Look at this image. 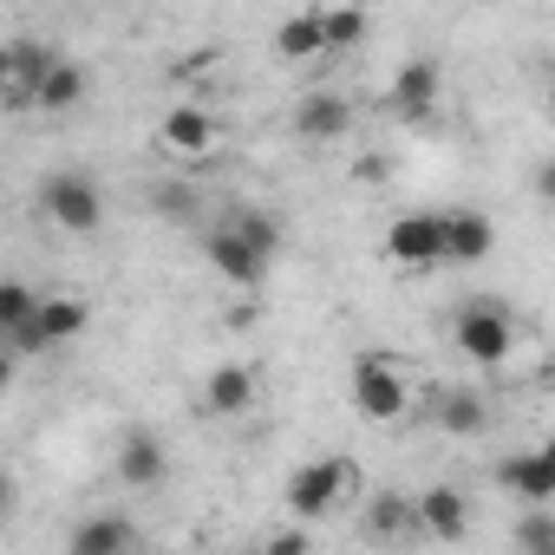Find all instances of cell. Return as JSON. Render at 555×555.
I'll return each mask as SVG.
<instances>
[{"label": "cell", "mask_w": 555, "mask_h": 555, "mask_svg": "<svg viewBox=\"0 0 555 555\" xmlns=\"http://www.w3.org/2000/svg\"><path fill=\"white\" fill-rule=\"evenodd\" d=\"M40 209H47L53 229L92 235V229L105 222V190H99V177H86V170H53V177L40 183Z\"/></svg>", "instance_id": "1"}, {"label": "cell", "mask_w": 555, "mask_h": 555, "mask_svg": "<svg viewBox=\"0 0 555 555\" xmlns=\"http://www.w3.org/2000/svg\"><path fill=\"white\" fill-rule=\"evenodd\" d=\"M353 405L373 425H399L412 412V386H405V373H399L392 353H360L353 360Z\"/></svg>", "instance_id": "2"}, {"label": "cell", "mask_w": 555, "mask_h": 555, "mask_svg": "<svg viewBox=\"0 0 555 555\" xmlns=\"http://www.w3.org/2000/svg\"><path fill=\"white\" fill-rule=\"evenodd\" d=\"M353 477H360V464H353V457H340V451L295 464V477H288V516H301V522L327 516V509L353 490Z\"/></svg>", "instance_id": "3"}, {"label": "cell", "mask_w": 555, "mask_h": 555, "mask_svg": "<svg viewBox=\"0 0 555 555\" xmlns=\"http://www.w3.org/2000/svg\"><path fill=\"white\" fill-rule=\"evenodd\" d=\"M451 340L470 366H503L516 353V327H509V308L503 301H470L457 321H451Z\"/></svg>", "instance_id": "4"}, {"label": "cell", "mask_w": 555, "mask_h": 555, "mask_svg": "<svg viewBox=\"0 0 555 555\" xmlns=\"http://www.w3.org/2000/svg\"><path fill=\"white\" fill-rule=\"evenodd\" d=\"M438 92H444V73H438V60H405L399 73H392V86H386V112L399 118V125H425L431 112H438Z\"/></svg>", "instance_id": "5"}, {"label": "cell", "mask_w": 555, "mask_h": 555, "mask_svg": "<svg viewBox=\"0 0 555 555\" xmlns=\"http://www.w3.org/2000/svg\"><path fill=\"white\" fill-rule=\"evenodd\" d=\"M112 470H118L125 490H157L164 470H170V451H164V438H157L151 425H125V431H118V457H112Z\"/></svg>", "instance_id": "6"}, {"label": "cell", "mask_w": 555, "mask_h": 555, "mask_svg": "<svg viewBox=\"0 0 555 555\" xmlns=\"http://www.w3.org/2000/svg\"><path fill=\"white\" fill-rule=\"evenodd\" d=\"M490 248H496V229L483 209H444L438 216V261L464 268V261H483Z\"/></svg>", "instance_id": "7"}, {"label": "cell", "mask_w": 555, "mask_h": 555, "mask_svg": "<svg viewBox=\"0 0 555 555\" xmlns=\"http://www.w3.org/2000/svg\"><path fill=\"white\" fill-rule=\"evenodd\" d=\"M412 509H418V535H431V542H464V535H470V496H464L457 483L418 490Z\"/></svg>", "instance_id": "8"}, {"label": "cell", "mask_w": 555, "mask_h": 555, "mask_svg": "<svg viewBox=\"0 0 555 555\" xmlns=\"http://www.w3.org/2000/svg\"><path fill=\"white\" fill-rule=\"evenodd\" d=\"M203 255H209V268L222 274L229 288H261V274L274 268V261H261L242 235H229L222 222H209V229H203Z\"/></svg>", "instance_id": "9"}, {"label": "cell", "mask_w": 555, "mask_h": 555, "mask_svg": "<svg viewBox=\"0 0 555 555\" xmlns=\"http://www.w3.org/2000/svg\"><path fill=\"white\" fill-rule=\"evenodd\" d=\"M255 399H261V379H255L248 360H222V366H209V379H203V405H209L216 418H248Z\"/></svg>", "instance_id": "10"}, {"label": "cell", "mask_w": 555, "mask_h": 555, "mask_svg": "<svg viewBox=\"0 0 555 555\" xmlns=\"http://www.w3.org/2000/svg\"><path fill=\"white\" fill-rule=\"evenodd\" d=\"M347 131H353L347 92H308V99L295 105V138H301V144H340Z\"/></svg>", "instance_id": "11"}, {"label": "cell", "mask_w": 555, "mask_h": 555, "mask_svg": "<svg viewBox=\"0 0 555 555\" xmlns=\"http://www.w3.org/2000/svg\"><path fill=\"white\" fill-rule=\"evenodd\" d=\"M496 483L516 490L529 509H548V496H555V457H548V451H509V457L496 464Z\"/></svg>", "instance_id": "12"}, {"label": "cell", "mask_w": 555, "mask_h": 555, "mask_svg": "<svg viewBox=\"0 0 555 555\" xmlns=\"http://www.w3.org/2000/svg\"><path fill=\"white\" fill-rule=\"evenodd\" d=\"M131 548H138V522L118 509H99V516L73 522V535H66V555H131Z\"/></svg>", "instance_id": "13"}, {"label": "cell", "mask_w": 555, "mask_h": 555, "mask_svg": "<svg viewBox=\"0 0 555 555\" xmlns=\"http://www.w3.org/2000/svg\"><path fill=\"white\" fill-rule=\"evenodd\" d=\"M386 255L399 268H438V216L431 209H412L386 229Z\"/></svg>", "instance_id": "14"}, {"label": "cell", "mask_w": 555, "mask_h": 555, "mask_svg": "<svg viewBox=\"0 0 555 555\" xmlns=\"http://www.w3.org/2000/svg\"><path fill=\"white\" fill-rule=\"evenodd\" d=\"M53 66H60V53H53V47H40V40H21V47L0 53V73H8L14 105H34V92H40V79H47Z\"/></svg>", "instance_id": "15"}, {"label": "cell", "mask_w": 555, "mask_h": 555, "mask_svg": "<svg viewBox=\"0 0 555 555\" xmlns=\"http://www.w3.org/2000/svg\"><path fill=\"white\" fill-rule=\"evenodd\" d=\"M157 138L177 157H209L216 151V118H209V105H170V118H164Z\"/></svg>", "instance_id": "16"}, {"label": "cell", "mask_w": 555, "mask_h": 555, "mask_svg": "<svg viewBox=\"0 0 555 555\" xmlns=\"http://www.w3.org/2000/svg\"><path fill=\"white\" fill-rule=\"evenodd\" d=\"M34 327H40V340H47V353H53V347L79 340V334L92 327V308H86L79 295H40V308H34Z\"/></svg>", "instance_id": "17"}, {"label": "cell", "mask_w": 555, "mask_h": 555, "mask_svg": "<svg viewBox=\"0 0 555 555\" xmlns=\"http://www.w3.org/2000/svg\"><path fill=\"white\" fill-rule=\"evenodd\" d=\"M431 418H438V431H451V438H477V431L490 425V405H483V392H470V386H444L438 405H431Z\"/></svg>", "instance_id": "18"}, {"label": "cell", "mask_w": 555, "mask_h": 555, "mask_svg": "<svg viewBox=\"0 0 555 555\" xmlns=\"http://www.w3.org/2000/svg\"><path fill=\"white\" fill-rule=\"evenodd\" d=\"M366 535H373V542H405V535H418L412 496H405V490H379V496L366 503Z\"/></svg>", "instance_id": "19"}, {"label": "cell", "mask_w": 555, "mask_h": 555, "mask_svg": "<svg viewBox=\"0 0 555 555\" xmlns=\"http://www.w3.org/2000/svg\"><path fill=\"white\" fill-rule=\"evenodd\" d=\"M86 99H92V73H86V66H73V60H60V66L40 79L34 112H73V105H86Z\"/></svg>", "instance_id": "20"}, {"label": "cell", "mask_w": 555, "mask_h": 555, "mask_svg": "<svg viewBox=\"0 0 555 555\" xmlns=\"http://www.w3.org/2000/svg\"><path fill=\"white\" fill-rule=\"evenodd\" d=\"M222 229H229V235H242V242H248L261 261H274V255H282V222H274L261 203H235V209L222 216Z\"/></svg>", "instance_id": "21"}, {"label": "cell", "mask_w": 555, "mask_h": 555, "mask_svg": "<svg viewBox=\"0 0 555 555\" xmlns=\"http://www.w3.org/2000/svg\"><path fill=\"white\" fill-rule=\"evenodd\" d=\"M274 53H282V60H314L321 53V8H308V14L274 27Z\"/></svg>", "instance_id": "22"}, {"label": "cell", "mask_w": 555, "mask_h": 555, "mask_svg": "<svg viewBox=\"0 0 555 555\" xmlns=\"http://www.w3.org/2000/svg\"><path fill=\"white\" fill-rule=\"evenodd\" d=\"M366 40V14L360 8H321V53H353Z\"/></svg>", "instance_id": "23"}, {"label": "cell", "mask_w": 555, "mask_h": 555, "mask_svg": "<svg viewBox=\"0 0 555 555\" xmlns=\"http://www.w3.org/2000/svg\"><path fill=\"white\" fill-rule=\"evenodd\" d=\"M34 308H40V295H34L27 282H0V340L21 334V327L34 321Z\"/></svg>", "instance_id": "24"}, {"label": "cell", "mask_w": 555, "mask_h": 555, "mask_svg": "<svg viewBox=\"0 0 555 555\" xmlns=\"http://www.w3.org/2000/svg\"><path fill=\"white\" fill-rule=\"evenodd\" d=\"M516 548H522V555H555V516H548V509H529V516L516 522Z\"/></svg>", "instance_id": "25"}, {"label": "cell", "mask_w": 555, "mask_h": 555, "mask_svg": "<svg viewBox=\"0 0 555 555\" xmlns=\"http://www.w3.org/2000/svg\"><path fill=\"white\" fill-rule=\"evenodd\" d=\"M157 209L170 216V222H196L203 209H196V190H183V183H164L157 190Z\"/></svg>", "instance_id": "26"}, {"label": "cell", "mask_w": 555, "mask_h": 555, "mask_svg": "<svg viewBox=\"0 0 555 555\" xmlns=\"http://www.w3.org/2000/svg\"><path fill=\"white\" fill-rule=\"evenodd\" d=\"M261 555H308V529H301V522H288L282 535H268V548H261Z\"/></svg>", "instance_id": "27"}, {"label": "cell", "mask_w": 555, "mask_h": 555, "mask_svg": "<svg viewBox=\"0 0 555 555\" xmlns=\"http://www.w3.org/2000/svg\"><path fill=\"white\" fill-rule=\"evenodd\" d=\"M353 177H360V183H379V177H386V164H379V157H360V164H353Z\"/></svg>", "instance_id": "28"}, {"label": "cell", "mask_w": 555, "mask_h": 555, "mask_svg": "<svg viewBox=\"0 0 555 555\" xmlns=\"http://www.w3.org/2000/svg\"><path fill=\"white\" fill-rule=\"evenodd\" d=\"M8 516H14V477L0 470V522H8Z\"/></svg>", "instance_id": "29"}, {"label": "cell", "mask_w": 555, "mask_h": 555, "mask_svg": "<svg viewBox=\"0 0 555 555\" xmlns=\"http://www.w3.org/2000/svg\"><path fill=\"white\" fill-rule=\"evenodd\" d=\"M14 386V353H8V340H0V392Z\"/></svg>", "instance_id": "30"}]
</instances>
